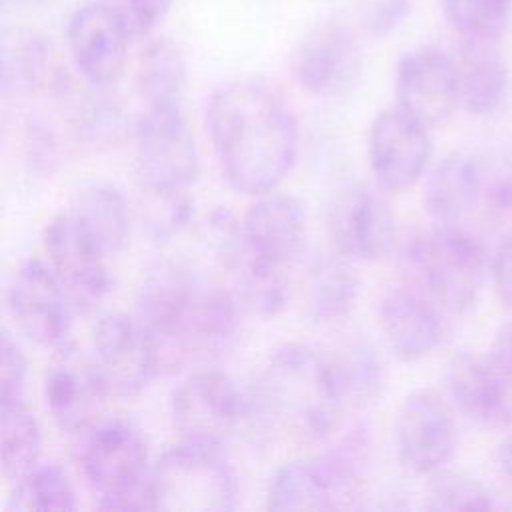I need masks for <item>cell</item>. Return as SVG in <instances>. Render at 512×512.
Returning a JSON list of instances; mask_svg holds the SVG:
<instances>
[{"instance_id":"cell-15","label":"cell","mask_w":512,"mask_h":512,"mask_svg":"<svg viewBox=\"0 0 512 512\" xmlns=\"http://www.w3.org/2000/svg\"><path fill=\"white\" fill-rule=\"evenodd\" d=\"M132 36L114 2L90 0L68 18L66 44L90 86L112 88L124 74Z\"/></svg>"},{"instance_id":"cell-5","label":"cell","mask_w":512,"mask_h":512,"mask_svg":"<svg viewBox=\"0 0 512 512\" xmlns=\"http://www.w3.org/2000/svg\"><path fill=\"white\" fill-rule=\"evenodd\" d=\"M366 436H344L322 454L282 464L266 488L268 510H350L366 498Z\"/></svg>"},{"instance_id":"cell-16","label":"cell","mask_w":512,"mask_h":512,"mask_svg":"<svg viewBox=\"0 0 512 512\" xmlns=\"http://www.w3.org/2000/svg\"><path fill=\"white\" fill-rule=\"evenodd\" d=\"M296 84L316 98H340L354 90L362 76V46L356 34L338 22L310 28L292 52Z\"/></svg>"},{"instance_id":"cell-8","label":"cell","mask_w":512,"mask_h":512,"mask_svg":"<svg viewBox=\"0 0 512 512\" xmlns=\"http://www.w3.org/2000/svg\"><path fill=\"white\" fill-rule=\"evenodd\" d=\"M142 192H186L200 176V152L182 108H144L132 124Z\"/></svg>"},{"instance_id":"cell-35","label":"cell","mask_w":512,"mask_h":512,"mask_svg":"<svg viewBox=\"0 0 512 512\" xmlns=\"http://www.w3.org/2000/svg\"><path fill=\"white\" fill-rule=\"evenodd\" d=\"M28 380V360L12 334L6 330L2 336V362H0V404L24 400Z\"/></svg>"},{"instance_id":"cell-31","label":"cell","mask_w":512,"mask_h":512,"mask_svg":"<svg viewBox=\"0 0 512 512\" xmlns=\"http://www.w3.org/2000/svg\"><path fill=\"white\" fill-rule=\"evenodd\" d=\"M76 490L66 470L54 462H38L20 478L12 480L8 510L14 512H54L74 510Z\"/></svg>"},{"instance_id":"cell-18","label":"cell","mask_w":512,"mask_h":512,"mask_svg":"<svg viewBox=\"0 0 512 512\" xmlns=\"http://www.w3.org/2000/svg\"><path fill=\"white\" fill-rule=\"evenodd\" d=\"M108 390L90 352L74 344L56 352L44 376V402L54 424L68 434H84L106 410Z\"/></svg>"},{"instance_id":"cell-29","label":"cell","mask_w":512,"mask_h":512,"mask_svg":"<svg viewBox=\"0 0 512 512\" xmlns=\"http://www.w3.org/2000/svg\"><path fill=\"white\" fill-rule=\"evenodd\" d=\"M330 358L348 406L366 410L378 404L386 388V364L366 336L356 334L346 338Z\"/></svg>"},{"instance_id":"cell-19","label":"cell","mask_w":512,"mask_h":512,"mask_svg":"<svg viewBox=\"0 0 512 512\" xmlns=\"http://www.w3.org/2000/svg\"><path fill=\"white\" fill-rule=\"evenodd\" d=\"M394 96L424 126L446 124L460 106L454 56L432 44L408 50L396 64Z\"/></svg>"},{"instance_id":"cell-32","label":"cell","mask_w":512,"mask_h":512,"mask_svg":"<svg viewBox=\"0 0 512 512\" xmlns=\"http://www.w3.org/2000/svg\"><path fill=\"white\" fill-rule=\"evenodd\" d=\"M72 126L76 136L92 148H110L132 134L122 104L110 88L92 86L74 106Z\"/></svg>"},{"instance_id":"cell-41","label":"cell","mask_w":512,"mask_h":512,"mask_svg":"<svg viewBox=\"0 0 512 512\" xmlns=\"http://www.w3.org/2000/svg\"><path fill=\"white\" fill-rule=\"evenodd\" d=\"M42 0H2L4 6H24V4H38Z\"/></svg>"},{"instance_id":"cell-4","label":"cell","mask_w":512,"mask_h":512,"mask_svg":"<svg viewBox=\"0 0 512 512\" xmlns=\"http://www.w3.org/2000/svg\"><path fill=\"white\" fill-rule=\"evenodd\" d=\"M404 282L424 292L448 314L468 312L486 282L490 258L472 232L438 224L408 238L400 254Z\"/></svg>"},{"instance_id":"cell-2","label":"cell","mask_w":512,"mask_h":512,"mask_svg":"<svg viewBox=\"0 0 512 512\" xmlns=\"http://www.w3.org/2000/svg\"><path fill=\"white\" fill-rule=\"evenodd\" d=\"M206 130L226 184L248 196L278 188L298 156V124L270 86L234 80L216 88Z\"/></svg>"},{"instance_id":"cell-38","label":"cell","mask_w":512,"mask_h":512,"mask_svg":"<svg viewBox=\"0 0 512 512\" xmlns=\"http://www.w3.org/2000/svg\"><path fill=\"white\" fill-rule=\"evenodd\" d=\"M490 276L498 298L512 306V236L506 238L490 258Z\"/></svg>"},{"instance_id":"cell-20","label":"cell","mask_w":512,"mask_h":512,"mask_svg":"<svg viewBox=\"0 0 512 512\" xmlns=\"http://www.w3.org/2000/svg\"><path fill=\"white\" fill-rule=\"evenodd\" d=\"M240 238L250 258L288 270L306 248V206L292 194L276 190L260 194L240 218Z\"/></svg>"},{"instance_id":"cell-24","label":"cell","mask_w":512,"mask_h":512,"mask_svg":"<svg viewBox=\"0 0 512 512\" xmlns=\"http://www.w3.org/2000/svg\"><path fill=\"white\" fill-rule=\"evenodd\" d=\"M298 296L304 316L314 324L332 326L346 320L360 296L354 262L334 250L312 256L300 276Z\"/></svg>"},{"instance_id":"cell-36","label":"cell","mask_w":512,"mask_h":512,"mask_svg":"<svg viewBox=\"0 0 512 512\" xmlns=\"http://www.w3.org/2000/svg\"><path fill=\"white\" fill-rule=\"evenodd\" d=\"M132 40L148 38L166 18L172 0H112Z\"/></svg>"},{"instance_id":"cell-23","label":"cell","mask_w":512,"mask_h":512,"mask_svg":"<svg viewBox=\"0 0 512 512\" xmlns=\"http://www.w3.org/2000/svg\"><path fill=\"white\" fill-rule=\"evenodd\" d=\"M70 80L54 46L32 32L2 38L4 96H64Z\"/></svg>"},{"instance_id":"cell-9","label":"cell","mask_w":512,"mask_h":512,"mask_svg":"<svg viewBox=\"0 0 512 512\" xmlns=\"http://www.w3.org/2000/svg\"><path fill=\"white\" fill-rule=\"evenodd\" d=\"M168 410L180 440L222 446L242 428L244 392L230 374L204 368L174 386Z\"/></svg>"},{"instance_id":"cell-33","label":"cell","mask_w":512,"mask_h":512,"mask_svg":"<svg viewBox=\"0 0 512 512\" xmlns=\"http://www.w3.org/2000/svg\"><path fill=\"white\" fill-rule=\"evenodd\" d=\"M440 6L460 38L500 40L512 14V0H440Z\"/></svg>"},{"instance_id":"cell-39","label":"cell","mask_w":512,"mask_h":512,"mask_svg":"<svg viewBox=\"0 0 512 512\" xmlns=\"http://www.w3.org/2000/svg\"><path fill=\"white\" fill-rule=\"evenodd\" d=\"M488 356L512 378V320L504 322L488 350Z\"/></svg>"},{"instance_id":"cell-40","label":"cell","mask_w":512,"mask_h":512,"mask_svg":"<svg viewBox=\"0 0 512 512\" xmlns=\"http://www.w3.org/2000/svg\"><path fill=\"white\" fill-rule=\"evenodd\" d=\"M496 460H498V468H500V474L508 480V484L512 486V434H508L502 444L498 446V454H496Z\"/></svg>"},{"instance_id":"cell-28","label":"cell","mask_w":512,"mask_h":512,"mask_svg":"<svg viewBox=\"0 0 512 512\" xmlns=\"http://www.w3.org/2000/svg\"><path fill=\"white\" fill-rule=\"evenodd\" d=\"M188 66L180 46L164 36L152 38L140 52L136 88L144 108H182Z\"/></svg>"},{"instance_id":"cell-13","label":"cell","mask_w":512,"mask_h":512,"mask_svg":"<svg viewBox=\"0 0 512 512\" xmlns=\"http://www.w3.org/2000/svg\"><path fill=\"white\" fill-rule=\"evenodd\" d=\"M454 406L432 388L412 390L394 418V452L416 476H432L448 466L456 452Z\"/></svg>"},{"instance_id":"cell-11","label":"cell","mask_w":512,"mask_h":512,"mask_svg":"<svg viewBox=\"0 0 512 512\" xmlns=\"http://www.w3.org/2000/svg\"><path fill=\"white\" fill-rule=\"evenodd\" d=\"M376 182L342 186L326 208L330 248L354 264L376 262L388 254L396 238V216Z\"/></svg>"},{"instance_id":"cell-21","label":"cell","mask_w":512,"mask_h":512,"mask_svg":"<svg viewBox=\"0 0 512 512\" xmlns=\"http://www.w3.org/2000/svg\"><path fill=\"white\" fill-rule=\"evenodd\" d=\"M444 314L432 298L408 282L386 288L376 306L382 340L402 362H418L444 342Z\"/></svg>"},{"instance_id":"cell-10","label":"cell","mask_w":512,"mask_h":512,"mask_svg":"<svg viewBox=\"0 0 512 512\" xmlns=\"http://www.w3.org/2000/svg\"><path fill=\"white\" fill-rule=\"evenodd\" d=\"M6 308L28 342L52 352L72 344L76 308L46 260L28 258L14 270L6 288Z\"/></svg>"},{"instance_id":"cell-34","label":"cell","mask_w":512,"mask_h":512,"mask_svg":"<svg viewBox=\"0 0 512 512\" xmlns=\"http://www.w3.org/2000/svg\"><path fill=\"white\" fill-rule=\"evenodd\" d=\"M424 506L430 510H490L494 498L478 478L442 468L428 476Z\"/></svg>"},{"instance_id":"cell-14","label":"cell","mask_w":512,"mask_h":512,"mask_svg":"<svg viewBox=\"0 0 512 512\" xmlns=\"http://www.w3.org/2000/svg\"><path fill=\"white\" fill-rule=\"evenodd\" d=\"M90 336V356L114 396H136L162 372L156 342L136 314L106 312Z\"/></svg>"},{"instance_id":"cell-6","label":"cell","mask_w":512,"mask_h":512,"mask_svg":"<svg viewBox=\"0 0 512 512\" xmlns=\"http://www.w3.org/2000/svg\"><path fill=\"white\" fill-rule=\"evenodd\" d=\"M84 478L104 510H154L148 448L130 422L100 420L82 434Z\"/></svg>"},{"instance_id":"cell-37","label":"cell","mask_w":512,"mask_h":512,"mask_svg":"<svg viewBox=\"0 0 512 512\" xmlns=\"http://www.w3.org/2000/svg\"><path fill=\"white\" fill-rule=\"evenodd\" d=\"M410 14V0H378L368 12L364 26L374 38H382L398 30Z\"/></svg>"},{"instance_id":"cell-17","label":"cell","mask_w":512,"mask_h":512,"mask_svg":"<svg viewBox=\"0 0 512 512\" xmlns=\"http://www.w3.org/2000/svg\"><path fill=\"white\" fill-rule=\"evenodd\" d=\"M430 128L400 106L380 110L368 130V164L388 194L412 188L430 166Z\"/></svg>"},{"instance_id":"cell-26","label":"cell","mask_w":512,"mask_h":512,"mask_svg":"<svg viewBox=\"0 0 512 512\" xmlns=\"http://www.w3.org/2000/svg\"><path fill=\"white\" fill-rule=\"evenodd\" d=\"M454 64L460 106L472 116L498 112L510 90V72L498 40L462 38Z\"/></svg>"},{"instance_id":"cell-1","label":"cell","mask_w":512,"mask_h":512,"mask_svg":"<svg viewBox=\"0 0 512 512\" xmlns=\"http://www.w3.org/2000/svg\"><path fill=\"white\" fill-rule=\"evenodd\" d=\"M134 304L156 342L162 372L224 354L240 330L236 292L180 260L156 262L142 276Z\"/></svg>"},{"instance_id":"cell-22","label":"cell","mask_w":512,"mask_h":512,"mask_svg":"<svg viewBox=\"0 0 512 512\" xmlns=\"http://www.w3.org/2000/svg\"><path fill=\"white\" fill-rule=\"evenodd\" d=\"M450 404L484 428L512 424V378L486 354L456 352L444 368Z\"/></svg>"},{"instance_id":"cell-30","label":"cell","mask_w":512,"mask_h":512,"mask_svg":"<svg viewBox=\"0 0 512 512\" xmlns=\"http://www.w3.org/2000/svg\"><path fill=\"white\" fill-rule=\"evenodd\" d=\"M42 428L26 400L2 402L0 462L2 474L16 480L40 462Z\"/></svg>"},{"instance_id":"cell-3","label":"cell","mask_w":512,"mask_h":512,"mask_svg":"<svg viewBox=\"0 0 512 512\" xmlns=\"http://www.w3.org/2000/svg\"><path fill=\"white\" fill-rule=\"evenodd\" d=\"M242 392V428L262 442H322L348 408L332 358L298 342L276 348Z\"/></svg>"},{"instance_id":"cell-7","label":"cell","mask_w":512,"mask_h":512,"mask_svg":"<svg viewBox=\"0 0 512 512\" xmlns=\"http://www.w3.org/2000/svg\"><path fill=\"white\" fill-rule=\"evenodd\" d=\"M150 490L154 510L228 512L238 504L234 468L220 446L180 440L152 464Z\"/></svg>"},{"instance_id":"cell-12","label":"cell","mask_w":512,"mask_h":512,"mask_svg":"<svg viewBox=\"0 0 512 512\" xmlns=\"http://www.w3.org/2000/svg\"><path fill=\"white\" fill-rule=\"evenodd\" d=\"M46 262L64 286L76 312H92L114 288L108 254L66 208L44 230Z\"/></svg>"},{"instance_id":"cell-25","label":"cell","mask_w":512,"mask_h":512,"mask_svg":"<svg viewBox=\"0 0 512 512\" xmlns=\"http://www.w3.org/2000/svg\"><path fill=\"white\" fill-rule=\"evenodd\" d=\"M484 160L470 152L444 156L430 168L424 182V208L438 224H456L480 202L488 188Z\"/></svg>"},{"instance_id":"cell-27","label":"cell","mask_w":512,"mask_h":512,"mask_svg":"<svg viewBox=\"0 0 512 512\" xmlns=\"http://www.w3.org/2000/svg\"><path fill=\"white\" fill-rule=\"evenodd\" d=\"M68 210L110 258L128 246L132 236V210L126 196L116 186L104 182L82 186Z\"/></svg>"}]
</instances>
